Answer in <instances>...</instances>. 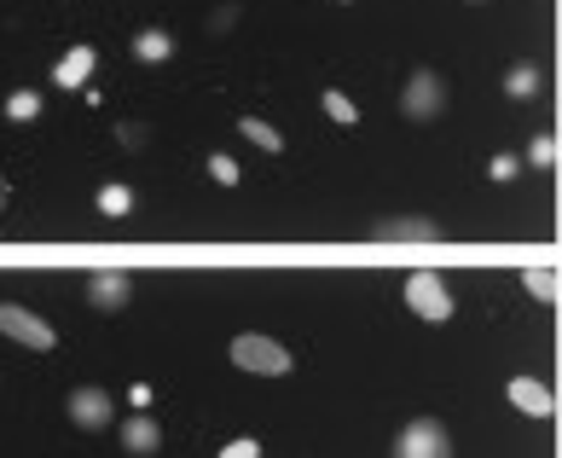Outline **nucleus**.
I'll return each instance as SVG.
<instances>
[{
    "label": "nucleus",
    "instance_id": "nucleus-1",
    "mask_svg": "<svg viewBox=\"0 0 562 458\" xmlns=\"http://www.w3.org/2000/svg\"><path fill=\"white\" fill-rule=\"evenodd\" d=\"M233 366L238 371H256V378H284V371H290V348L273 343V337L244 331V337H233Z\"/></svg>",
    "mask_w": 562,
    "mask_h": 458
},
{
    "label": "nucleus",
    "instance_id": "nucleus-2",
    "mask_svg": "<svg viewBox=\"0 0 562 458\" xmlns=\"http://www.w3.org/2000/svg\"><path fill=\"white\" fill-rule=\"evenodd\" d=\"M406 308H412L418 320H429V325L452 320V290H447V279H441V273H412V279H406Z\"/></svg>",
    "mask_w": 562,
    "mask_h": 458
},
{
    "label": "nucleus",
    "instance_id": "nucleus-3",
    "mask_svg": "<svg viewBox=\"0 0 562 458\" xmlns=\"http://www.w3.org/2000/svg\"><path fill=\"white\" fill-rule=\"evenodd\" d=\"M0 331H7L12 343H24V348H53L58 343V331L47 320H35L30 308H18V302H0Z\"/></svg>",
    "mask_w": 562,
    "mask_h": 458
},
{
    "label": "nucleus",
    "instance_id": "nucleus-4",
    "mask_svg": "<svg viewBox=\"0 0 562 458\" xmlns=\"http://www.w3.org/2000/svg\"><path fill=\"white\" fill-rule=\"evenodd\" d=\"M394 447H401L406 458H447V453H452L447 429L435 424V418H418V424H406V435H401V442H394Z\"/></svg>",
    "mask_w": 562,
    "mask_h": 458
},
{
    "label": "nucleus",
    "instance_id": "nucleus-5",
    "mask_svg": "<svg viewBox=\"0 0 562 458\" xmlns=\"http://www.w3.org/2000/svg\"><path fill=\"white\" fill-rule=\"evenodd\" d=\"M510 406H522L528 418H557V394L533 378H510Z\"/></svg>",
    "mask_w": 562,
    "mask_h": 458
},
{
    "label": "nucleus",
    "instance_id": "nucleus-6",
    "mask_svg": "<svg viewBox=\"0 0 562 458\" xmlns=\"http://www.w3.org/2000/svg\"><path fill=\"white\" fill-rule=\"evenodd\" d=\"M70 418H76L81 429H105V424H111V394L76 389V394H70Z\"/></svg>",
    "mask_w": 562,
    "mask_h": 458
},
{
    "label": "nucleus",
    "instance_id": "nucleus-7",
    "mask_svg": "<svg viewBox=\"0 0 562 458\" xmlns=\"http://www.w3.org/2000/svg\"><path fill=\"white\" fill-rule=\"evenodd\" d=\"M128 297H134V279L128 273H93L88 279V302L93 308H122Z\"/></svg>",
    "mask_w": 562,
    "mask_h": 458
},
{
    "label": "nucleus",
    "instance_id": "nucleus-8",
    "mask_svg": "<svg viewBox=\"0 0 562 458\" xmlns=\"http://www.w3.org/2000/svg\"><path fill=\"white\" fill-rule=\"evenodd\" d=\"M401 105H406V116H429L435 105H441V81H435L429 70H424V76H412V81H406V99H401Z\"/></svg>",
    "mask_w": 562,
    "mask_h": 458
},
{
    "label": "nucleus",
    "instance_id": "nucleus-9",
    "mask_svg": "<svg viewBox=\"0 0 562 458\" xmlns=\"http://www.w3.org/2000/svg\"><path fill=\"white\" fill-rule=\"evenodd\" d=\"M157 442H162L157 418H122V447L128 453H157Z\"/></svg>",
    "mask_w": 562,
    "mask_h": 458
},
{
    "label": "nucleus",
    "instance_id": "nucleus-10",
    "mask_svg": "<svg viewBox=\"0 0 562 458\" xmlns=\"http://www.w3.org/2000/svg\"><path fill=\"white\" fill-rule=\"evenodd\" d=\"M371 238H389V244H401V238H435V226L418 215V221H378L371 226Z\"/></svg>",
    "mask_w": 562,
    "mask_h": 458
},
{
    "label": "nucleus",
    "instance_id": "nucleus-11",
    "mask_svg": "<svg viewBox=\"0 0 562 458\" xmlns=\"http://www.w3.org/2000/svg\"><path fill=\"white\" fill-rule=\"evenodd\" d=\"M88 70H93V47H76L65 65H58V88H81V81H88Z\"/></svg>",
    "mask_w": 562,
    "mask_h": 458
},
{
    "label": "nucleus",
    "instance_id": "nucleus-12",
    "mask_svg": "<svg viewBox=\"0 0 562 458\" xmlns=\"http://www.w3.org/2000/svg\"><path fill=\"white\" fill-rule=\"evenodd\" d=\"M238 134H244V139H256L261 152H279V145H284L279 129H273V122H261V116H244V122H238Z\"/></svg>",
    "mask_w": 562,
    "mask_h": 458
},
{
    "label": "nucleus",
    "instance_id": "nucleus-13",
    "mask_svg": "<svg viewBox=\"0 0 562 458\" xmlns=\"http://www.w3.org/2000/svg\"><path fill=\"white\" fill-rule=\"evenodd\" d=\"M134 53H139V58H151V65H157V58H169V35H162V30H145V35L134 41Z\"/></svg>",
    "mask_w": 562,
    "mask_h": 458
},
{
    "label": "nucleus",
    "instance_id": "nucleus-14",
    "mask_svg": "<svg viewBox=\"0 0 562 458\" xmlns=\"http://www.w3.org/2000/svg\"><path fill=\"white\" fill-rule=\"evenodd\" d=\"M528 290H533L539 302H557V273H551V267H533V273H528Z\"/></svg>",
    "mask_w": 562,
    "mask_h": 458
},
{
    "label": "nucleus",
    "instance_id": "nucleus-15",
    "mask_svg": "<svg viewBox=\"0 0 562 458\" xmlns=\"http://www.w3.org/2000/svg\"><path fill=\"white\" fill-rule=\"evenodd\" d=\"M128 186H105V192H99V210H105V215H128Z\"/></svg>",
    "mask_w": 562,
    "mask_h": 458
},
{
    "label": "nucleus",
    "instance_id": "nucleus-16",
    "mask_svg": "<svg viewBox=\"0 0 562 458\" xmlns=\"http://www.w3.org/2000/svg\"><path fill=\"white\" fill-rule=\"evenodd\" d=\"M7 111H12L18 122H30V116L41 111V93H30V88H24V93H12V105H7Z\"/></svg>",
    "mask_w": 562,
    "mask_h": 458
},
{
    "label": "nucleus",
    "instance_id": "nucleus-17",
    "mask_svg": "<svg viewBox=\"0 0 562 458\" xmlns=\"http://www.w3.org/2000/svg\"><path fill=\"white\" fill-rule=\"evenodd\" d=\"M325 111H330V116H337V122H353V116H360V111H353V105H348V99H342L337 88H330V93H325Z\"/></svg>",
    "mask_w": 562,
    "mask_h": 458
},
{
    "label": "nucleus",
    "instance_id": "nucleus-18",
    "mask_svg": "<svg viewBox=\"0 0 562 458\" xmlns=\"http://www.w3.org/2000/svg\"><path fill=\"white\" fill-rule=\"evenodd\" d=\"M210 175H215L221 186H238V163H233V157H210Z\"/></svg>",
    "mask_w": 562,
    "mask_h": 458
},
{
    "label": "nucleus",
    "instance_id": "nucleus-19",
    "mask_svg": "<svg viewBox=\"0 0 562 458\" xmlns=\"http://www.w3.org/2000/svg\"><path fill=\"white\" fill-rule=\"evenodd\" d=\"M533 163H539V169H551V163H557V139H533Z\"/></svg>",
    "mask_w": 562,
    "mask_h": 458
},
{
    "label": "nucleus",
    "instance_id": "nucleus-20",
    "mask_svg": "<svg viewBox=\"0 0 562 458\" xmlns=\"http://www.w3.org/2000/svg\"><path fill=\"white\" fill-rule=\"evenodd\" d=\"M533 81H539L533 70H516V76H510V88H516V99H528V93H533Z\"/></svg>",
    "mask_w": 562,
    "mask_h": 458
}]
</instances>
